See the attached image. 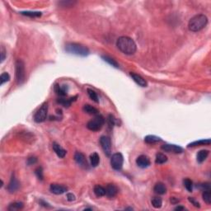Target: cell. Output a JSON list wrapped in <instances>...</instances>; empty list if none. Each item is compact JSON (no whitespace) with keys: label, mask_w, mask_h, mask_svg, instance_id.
<instances>
[{"label":"cell","mask_w":211,"mask_h":211,"mask_svg":"<svg viewBox=\"0 0 211 211\" xmlns=\"http://www.w3.org/2000/svg\"><path fill=\"white\" fill-rule=\"evenodd\" d=\"M116 46L122 53L131 55L136 52L137 46L134 40L128 36H121L116 41Z\"/></svg>","instance_id":"1"},{"label":"cell","mask_w":211,"mask_h":211,"mask_svg":"<svg viewBox=\"0 0 211 211\" xmlns=\"http://www.w3.org/2000/svg\"><path fill=\"white\" fill-rule=\"evenodd\" d=\"M208 23V18L204 14H198L190 19L188 23V28L193 32H200L206 27Z\"/></svg>","instance_id":"2"},{"label":"cell","mask_w":211,"mask_h":211,"mask_svg":"<svg viewBox=\"0 0 211 211\" xmlns=\"http://www.w3.org/2000/svg\"><path fill=\"white\" fill-rule=\"evenodd\" d=\"M65 51L68 53L73 54L78 56H88L89 55V50L83 45L77 44V43H68L65 46Z\"/></svg>","instance_id":"3"},{"label":"cell","mask_w":211,"mask_h":211,"mask_svg":"<svg viewBox=\"0 0 211 211\" xmlns=\"http://www.w3.org/2000/svg\"><path fill=\"white\" fill-rule=\"evenodd\" d=\"M15 72H16L17 83L21 85L26 80V70H25L24 62L21 59H17L15 64Z\"/></svg>","instance_id":"4"},{"label":"cell","mask_w":211,"mask_h":211,"mask_svg":"<svg viewBox=\"0 0 211 211\" xmlns=\"http://www.w3.org/2000/svg\"><path fill=\"white\" fill-rule=\"evenodd\" d=\"M104 124L105 118L103 117V115L97 114L92 120L88 121V123L87 124V127L89 130L98 131L103 127Z\"/></svg>","instance_id":"5"},{"label":"cell","mask_w":211,"mask_h":211,"mask_svg":"<svg viewBox=\"0 0 211 211\" xmlns=\"http://www.w3.org/2000/svg\"><path fill=\"white\" fill-rule=\"evenodd\" d=\"M47 113H48V103L45 102L35 113L34 120L36 123L44 122L46 120V117H47Z\"/></svg>","instance_id":"6"},{"label":"cell","mask_w":211,"mask_h":211,"mask_svg":"<svg viewBox=\"0 0 211 211\" xmlns=\"http://www.w3.org/2000/svg\"><path fill=\"white\" fill-rule=\"evenodd\" d=\"M124 158L123 155L120 153H116L111 156V165L112 167V168L116 171H120L123 167Z\"/></svg>","instance_id":"7"},{"label":"cell","mask_w":211,"mask_h":211,"mask_svg":"<svg viewBox=\"0 0 211 211\" xmlns=\"http://www.w3.org/2000/svg\"><path fill=\"white\" fill-rule=\"evenodd\" d=\"M100 144L105 154L111 156V141L108 136H102L100 139Z\"/></svg>","instance_id":"8"},{"label":"cell","mask_w":211,"mask_h":211,"mask_svg":"<svg viewBox=\"0 0 211 211\" xmlns=\"http://www.w3.org/2000/svg\"><path fill=\"white\" fill-rule=\"evenodd\" d=\"M161 149L165 152L173 153H181L183 152V149L182 147L175 144H163Z\"/></svg>","instance_id":"9"},{"label":"cell","mask_w":211,"mask_h":211,"mask_svg":"<svg viewBox=\"0 0 211 211\" xmlns=\"http://www.w3.org/2000/svg\"><path fill=\"white\" fill-rule=\"evenodd\" d=\"M74 160L75 162L78 164V165L83 168H88V162H87V159H86L85 155L82 153L80 152H76L74 154Z\"/></svg>","instance_id":"10"},{"label":"cell","mask_w":211,"mask_h":211,"mask_svg":"<svg viewBox=\"0 0 211 211\" xmlns=\"http://www.w3.org/2000/svg\"><path fill=\"white\" fill-rule=\"evenodd\" d=\"M150 159L146 155H140L136 159V164L141 168H146L150 166Z\"/></svg>","instance_id":"11"},{"label":"cell","mask_w":211,"mask_h":211,"mask_svg":"<svg viewBox=\"0 0 211 211\" xmlns=\"http://www.w3.org/2000/svg\"><path fill=\"white\" fill-rule=\"evenodd\" d=\"M50 190L51 191V193H53L55 195H62L67 191L68 188L62 186V185L51 184V187H50Z\"/></svg>","instance_id":"12"},{"label":"cell","mask_w":211,"mask_h":211,"mask_svg":"<svg viewBox=\"0 0 211 211\" xmlns=\"http://www.w3.org/2000/svg\"><path fill=\"white\" fill-rule=\"evenodd\" d=\"M105 189H106V195L109 198L115 197L119 191L117 187L114 184H108Z\"/></svg>","instance_id":"13"},{"label":"cell","mask_w":211,"mask_h":211,"mask_svg":"<svg viewBox=\"0 0 211 211\" xmlns=\"http://www.w3.org/2000/svg\"><path fill=\"white\" fill-rule=\"evenodd\" d=\"M19 187H20V183H19V182L17 181V179L16 177L14 176H12V178H11L10 182H9V184H8V191L11 193L15 192V191H17V190H18Z\"/></svg>","instance_id":"14"},{"label":"cell","mask_w":211,"mask_h":211,"mask_svg":"<svg viewBox=\"0 0 211 211\" xmlns=\"http://www.w3.org/2000/svg\"><path fill=\"white\" fill-rule=\"evenodd\" d=\"M52 148H53V150L55 151V153H56L57 156L60 158H64L66 153H67L66 150L64 149L59 144H57L55 142H54L53 144H52Z\"/></svg>","instance_id":"15"},{"label":"cell","mask_w":211,"mask_h":211,"mask_svg":"<svg viewBox=\"0 0 211 211\" xmlns=\"http://www.w3.org/2000/svg\"><path fill=\"white\" fill-rule=\"evenodd\" d=\"M130 77H132V79H133L138 85L140 86V87H144H144H147V82H146L144 77H142L140 75L136 74V73H130Z\"/></svg>","instance_id":"16"},{"label":"cell","mask_w":211,"mask_h":211,"mask_svg":"<svg viewBox=\"0 0 211 211\" xmlns=\"http://www.w3.org/2000/svg\"><path fill=\"white\" fill-rule=\"evenodd\" d=\"M153 190L156 194L158 195H164L167 192V187L165 184H163V182H158L153 187Z\"/></svg>","instance_id":"17"},{"label":"cell","mask_w":211,"mask_h":211,"mask_svg":"<svg viewBox=\"0 0 211 211\" xmlns=\"http://www.w3.org/2000/svg\"><path fill=\"white\" fill-rule=\"evenodd\" d=\"M55 91L60 96H65L68 92V86L66 85H59L56 84L55 86Z\"/></svg>","instance_id":"18"},{"label":"cell","mask_w":211,"mask_h":211,"mask_svg":"<svg viewBox=\"0 0 211 211\" xmlns=\"http://www.w3.org/2000/svg\"><path fill=\"white\" fill-rule=\"evenodd\" d=\"M209 150L203 149L199 151L197 155H196V160H197L198 163H202L203 162H205V160L207 157L209 156Z\"/></svg>","instance_id":"19"},{"label":"cell","mask_w":211,"mask_h":211,"mask_svg":"<svg viewBox=\"0 0 211 211\" xmlns=\"http://www.w3.org/2000/svg\"><path fill=\"white\" fill-rule=\"evenodd\" d=\"M76 98H77V96L70 97V98H59L57 100V102L59 104H61L62 106H64V107H69L70 106H71L73 102L76 101Z\"/></svg>","instance_id":"20"},{"label":"cell","mask_w":211,"mask_h":211,"mask_svg":"<svg viewBox=\"0 0 211 211\" xmlns=\"http://www.w3.org/2000/svg\"><path fill=\"white\" fill-rule=\"evenodd\" d=\"M83 110L84 112L88 113L89 115H97L98 114V110L92 107V106H91V105H84Z\"/></svg>","instance_id":"21"},{"label":"cell","mask_w":211,"mask_h":211,"mask_svg":"<svg viewBox=\"0 0 211 211\" xmlns=\"http://www.w3.org/2000/svg\"><path fill=\"white\" fill-rule=\"evenodd\" d=\"M93 191L94 194L97 197H102V196H104L106 195V189L104 187H102V186H99V185H96L94 187Z\"/></svg>","instance_id":"22"},{"label":"cell","mask_w":211,"mask_h":211,"mask_svg":"<svg viewBox=\"0 0 211 211\" xmlns=\"http://www.w3.org/2000/svg\"><path fill=\"white\" fill-rule=\"evenodd\" d=\"M24 207V205L21 202H13L11 203L8 206V209L9 211H17V210H21Z\"/></svg>","instance_id":"23"},{"label":"cell","mask_w":211,"mask_h":211,"mask_svg":"<svg viewBox=\"0 0 211 211\" xmlns=\"http://www.w3.org/2000/svg\"><path fill=\"white\" fill-rule=\"evenodd\" d=\"M90 163H91V166L93 168L97 167L100 163V157L96 153H93L92 154L90 155Z\"/></svg>","instance_id":"24"},{"label":"cell","mask_w":211,"mask_h":211,"mask_svg":"<svg viewBox=\"0 0 211 211\" xmlns=\"http://www.w3.org/2000/svg\"><path fill=\"white\" fill-rule=\"evenodd\" d=\"M168 161V157L165 154L162 153H158L156 154V158H155V163L156 164H163Z\"/></svg>","instance_id":"25"},{"label":"cell","mask_w":211,"mask_h":211,"mask_svg":"<svg viewBox=\"0 0 211 211\" xmlns=\"http://www.w3.org/2000/svg\"><path fill=\"white\" fill-rule=\"evenodd\" d=\"M210 144V139H202V140H199V141H195L193 143H190L188 147H195V146H201V145H209Z\"/></svg>","instance_id":"26"},{"label":"cell","mask_w":211,"mask_h":211,"mask_svg":"<svg viewBox=\"0 0 211 211\" xmlns=\"http://www.w3.org/2000/svg\"><path fill=\"white\" fill-rule=\"evenodd\" d=\"M144 141L148 144H155V143L160 142L161 139L159 137L155 136V135H148L144 138Z\"/></svg>","instance_id":"27"},{"label":"cell","mask_w":211,"mask_h":211,"mask_svg":"<svg viewBox=\"0 0 211 211\" xmlns=\"http://www.w3.org/2000/svg\"><path fill=\"white\" fill-rule=\"evenodd\" d=\"M151 203L155 209H160L163 205V200L159 197H153L151 200Z\"/></svg>","instance_id":"28"},{"label":"cell","mask_w":211,"mask_h":211,"mask_svg":"<svg viewBox=\"0 0 211 211\" xmlns=\"http://www.w3.org/2000/svg\"><path fill=\"white\" fill-rule=\"evenodd\" d=\"M102 58L103 59V60H104V61H106L107 63H108L109 64H111V66H113V67L119 68V64H118V63L115 61V59H113L112 58H111L110 56H107V55H102Z\"/></svg>","instance_id":"29"},{"label":"cell","mask_w":211,"mask_h":211,"mask_svg":"<svg viewBox=\"0 0 211 211\" xmlns=\"http://www.w3.org/2000/svg\"><path fill=\"white\" fill-rule=\"evenodd\" d=\"M87 92H88V96H89V97H90V98H91L93 102H95L96 103H98L99 98L96 92L94 91V90H92V89H90V88H88Z\"/></svg>","instance_id":"30"},{"label":"cell","mask_w":211,"mask_h":211,"mask_svg":"<svg viewBox=\"0 0 211 211\" xmlns=\"http://www.w3.org/2000/svg\"><path fill=\"white\" fill-rule=\"evenodd\" d=\"M204 192L202 194V197H203L204 201L208 205L211 204V190H203Z\"/></svg>","instance_id":"31"},{"label":"cell","mask_w":211,"mask_h":211,"mask_svg":"<svg viewBox=\"0 0 211 211\" xmlns=\"http://www.w3.org/2000/svg\"><path fill=\"white\" fill-rule=\"evenodd\" d=\"M21 15L30 17H39L41 16L40 12H32V11H26V12H21Z\"/></svg>","instance_id":"32"},{"label":"cell","mask_w":211,"mask_h":211,"mask_svg":"<svg viewBox=\"0 0 211 211\" xmlns=\"http://www.w3.org/2000/svg\"><path fill=\"white\" fill-rule=\"evenodd\" d=\"M183 184H184V187L185 188L187 189L189 192H192L193 190V182L191 180L188 179V178H187V179H185L184 181H183Z\"/></svg>","instance_id":"33"},{"label":"cell","mask_w":211,"mask_h":211,"mask_svg":"<svg viewBox=\"0 0 211 211\" xmlns=\"http://www.w3.org/2000/svg\"><path fill=\"white\" fill-rule=\"evenodd\" d=\"M9 80H10V75L8 73H3L0 76V85H3V83H7Z\"/></svg>","instance_id":"34"},{"label":"cell","mask_w":211,"mask_h":211,"mask_svg":"<svg viewBox=\"0 0 211 211\" xmlns=\"http://www.w3.org/2000/svg\"><path fill=\"white\" fill-rule=\"evenodd\" d=\"M107 124H108V126H109L111 129H112L113 126L115 125V122H116L115 116H114L113 115H108V117H107Z\"/></svg>","instance_id":"35"},{"label":"cell","mask_w":211,"mask_h":211,"mask_svg":"<svg viewBox=\"0 0 211 211\" xmlns=\"http://www.w3.org/2000/svg\"><path fill=\"white\" fill-rule=\"evenodd\" d=\"M35 173H36V176H37L38 178H39V180H40V181H42L43 178H44V175H43V169H42V168H40V167L37 168L36 169Z\"/></svg>","instance_id":"36"},{"label":"cell","mask_w":211,"mask_h":211,"mask_svg":"<svg viewBox=\"0 0 211 211\" xmlns=\"http://www.w3.org/2000/svg\"><path fill=\"white\" fill-rule=\"evenodd\" d=\"M200 187L201 189H202L203 190H210V185L209 183H203V184L200 185Z\"/></svg>","instance_id":"37"},{"label":"cell","mask_w":211,"mask_h":211,"mask_svg":"<svg viewBox=\"0 0 211 211\" xmlns=\"http://www.w3.org/2000/svg\"><path fill=\"white\" fill-rule=\"evenodd\" d=\"M36 162H37V158H35V157H31V158H29L27 159V164H28V165L35 164Z\"/></svg>","instance_id":"38"},{"label":"cell","mask_w":211,"mask_h":211,"mask_svg":"<svg viewBox=\"0 0 211 211\" xmlns=\"http://www.w3.org/2000/svg\"><path fill=\"white\" fill-rule=\"evenodd\" d=\"M6 58V51L3 46H2L1 48V63H3L4 61V59Z\"/></svg>","instance_id":"39"},{"label":"cell","mask_w":211,"mask_h":211,"mask_svg":"<svg viewBox=\"0 0 211 211\" xmlns=\"http://www.w3.org/2000/svg\"><path fill=\"white\" fill-rule=\"evenodd\" d=\"M188 200H189V201H190V203L193 204V205H195V207H198V208H200V207H201V205H200V203H199L198 201H195L194 198L189 197V198H188Z\"/></svg>","instance_id":"40"},{"label":"cell","mask_w":211,"mask_h":211,"mask_svg":"<svg viewBox=\"0 0 211 211\" xmlns=\"http://www.w3.org/2000/svg\"><path fill=\"white\" fill-rule=\"evenodd\" d=\"M60 5H62V4H64L63 5V7H70L71 5H73V3H75L74 2H72V1H67V2H60V3H59Z\"/></svg>","instance_id":"41"},{"label":"cell","mask_w":211,"mask_h":211,"mask_svg":"<svg viewBox=\"0 0 211 211\" xmlns=\"http://www.w3.org/2000/svg\"><path fill=\"white\" fill-rule=\"evenodd\" d=\"M67 200L69 201H75V195H73L72 193H68L67 194Z\"/></svg>","instance_id":"42"},{"label":"cell","mask_w":211,"mask_h":211,"mask_svg":"<svg viewBox=\"0 0 211 211\" xmlns=\"http://www.w3.org/2000/svg\"><path fill=\"white\" fill-rule=\"evenodd\" d=\"M184 209L185 207H183V206H177L175 208V210H184Z\"/></svg>","instance_id":"43"},{"label":"cell","mask_w":211,"mask_h":211,"mask_svg":"<svg viewBox=\"0 0 211 211\" xmlns=\"http://www.w3.org/2000/svg\"><path fill=\"white\" fill-rule=\"evenodd\" d=\"M40 204H41L42 205L45 206V207H50V206L48 205H49L48 203H46V202H44V201H40Z\"/></svg>","instance_id":"44"}]
</instances>
